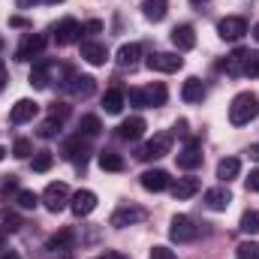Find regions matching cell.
<instances>
[{
    "instance_id": "6da1fadb",
    "label": "cell",
    "mask_w": 259,
    "mask_h": 259,
    "mask_svg": "<svg viewBox=\"0 0 259 259\" xmlns=\"http://www.w3.org/2000/svg\"><path fill=\"white\" fill-rule=\"evenodd\" d=\"M256 115H259V97L253 94V91H244V94H238V97L232 100V106H229V121H232L235 127H244V124H250Z\"/></svg>"
},
{
    "instance_id": "7a4b0ae2",
    "label": "cell",
    "mask_w": 259,
    "mask_h": 259,
    "mask_svg": "<svg viewBox=\"0 0 259 259\" xmlns=\"http://www.w3.org/2000/svg\"><path fill=\"white\" fill-rule=\"evenodd\" d=\"M169 100V91L163 81H154L148 88H133L130 91V103L139 106V109H154V106H163Z\"/></svg>"
},
{
    "instance_id": "3957f363",
    "label": "cell",
    "mask_w": 259,
    "mask_h": 259,
    "mask_svg": "<svg viewBox=\"0 0 259 259\" xmlns=\"http://www.w3.org/2000/svg\"><path fill=\"white\" fill-rule=\"evenodd\" d=\"M169 238H172V241H178V244H190V241H196V238H199V226H196V220H193V217H187V214L172 217Z\"/></svg>"
},
{
    "instance_id": "277c9868",
    "label": "cell",
    "mask_w": 259,
    "mask_h": 259,
    "mask_svg": "<svg viewBox=\"0 0 259 259\" xmlns=\"http://www.w3.org/2000/svg\"><path fill=\"white\" fill-rule=\"evenodd\" d=\"M72 196H69V187H66L64 181H52L49 187H46V193H42V205L52 211V214H58V211H64L66 208V202H69Z\"/></svg>"
},
{
    "instance_id": "5b68a950",
    "label": "cell",
    "mask_w": 259,
    "mask_h": 259,
    "mask_svg": "<svg viewBox=\"0 0 259 259\" xmlns=\"http://www.w3.org/2000/svg\"><path fill=\"white\" fill-rule=\"evenodd\" d=\"M172 151V133H157L151 142H145L142 145V151L136 154L139 160H160V157H166Z\"/></svg>"
},
{
    "instance_id": "8992f818",
    "label": "cell",
    "mask_w": 259,
    "mask_h": 259,
    "mask_svg": "<svg viewBox=\"0 0 259 259\" xmlns=\"http://www.w3.org/2000/svg\"><path fill=\"white\" fill-rule=\"evenodd\" d=\"M145 66L151 69V72H178L181 66H184V58H178V55H172V52H157V55H151Z\"/></svg>"
},
{
    "instance_id": "52a82bcc",
    "label": "cell",
    "mask_w": 259,
    "mask_h": 259,
    "mask_svg": "<svg viewBox=\"0 0 259 259\" xmlns=\"http://www.w3.org/2000/svg\"><path fill=\"white\" fill-rule=\"evenodd\" d=\"M217 33H220L223 39H229V42H238V39L247 33V21H244L241 15H226V18H220Z\"/></svg>"
},
{
    "instance_id": "ba28073f",
    "label": "cell",
    "mask_w": 259,
    "mask_h": 259,
    "mask_svg": "<svg viewBox=\"0 0 259 259\" xmlns=\"http://www.w3.org/2000/svg\"><path fill=\"white\" fill-rule=\"evenodd\" d=\"M61 154H64L69 163H75V166H84V163H88V154H91V148H88V142H81V133H78L75 139H66L64 148H61Z\"/></svg>"
},
{
    "instance_id": "9c48e42d",
    "label": "cell",
    "mask_w": 259,
    "mask_h": 259,
    "mask_svg": "<svg viewBox=\"0 0 259 259\" xmlns=\"http://www.w3.org/2000/svg\"><path fill=\"white\" fill-rule=\"evenodd\" d=\"M148 214H145V208H139V205H127V208H118L115 214H112V226L115 229H124V226H136V223H142Z\"/></svg>"
},
{
    "instance_id": "30bf717a",
    "label": "cell",
    "mask_w": 259,
    "mask_h": 259,
    "mask_svg": "<svg viewBox=\"0 0 259 259\" xmlns=\"http://www.w3.org/2000/svg\"><path fill=\"white\" fill-rule=\"evenodd\" d=\"M81 36V24L75 21V18H61L58 24H55V42L58 46H69V42H75Z\"/></svg>"
},
{
    "instance_id": "8fae6325",
    "label": "cell",
    "mask_w": 259,
    "mask_h": 259,
    "mask_svg": "<svg viewBox=\"0 0 259 259\" xmlns=\"http://www.w3.org/2000/svg\"><path fill=\"white\" fill-rule=\"evenodd\" d=\"M142 187L151 190V193H163V190L172 187V178L163 169H148V172H142Z\"/></svg>"
},
{
    "instance_id": "7c38bea8",
    "label": "cell",
    "mask_w": 259,
    "mask_h": 259,
    "mask_svg": "<svg viewBox=\"0 0 259 259\" xmlns=\"http://www.w3.org/2000/svg\"><path fill=\"white\" fill-rule=\"evenodd\" d=\"M42 49H46V36H42V33H27L24 42L18 46L15 58H18V61H30V58H36V55H42Z\"/></svg>"
},
{
    "instance_id": "4fadbf2b",
    "label": "cell",
    "mask_w": 259,
    "mask_h": 259,
    "mask_svg": "<svg viewBox=\"0 0 259 259\" xmlns=\"http://www.w3.org/2000/svg\"><path fill=\"white\" fill-rule=\"evenodd\" d=\"M36 112H39V103H33V100H18V103L12 106V112H9V124H27V121L36 118Z\"/></svg>"
},
{
    "instance_id": "5bb4252c",
    "label": "cell",
    "mask_w": 259,
    "mask_h": 259,
    "mask_svg": "<svg viewBox=\"0 0 259 259\" xmlns=\"http://www.w3.org/2000/svg\"><path fill=\"white\" fill-rule=\"evenodd\" d=\"M69 208H72L75 217H88L97 208V193L94 190H78V193L69 199Z\"/></svg>"
},
{
    "instance_id": "9a60e30c",
    "label": "cell",
    "mask_w": 259,
    "mask_h": 259,
    "mask_svg": "<svg viewBox=\"0 0 259 259\" xmlns=\"http://www.w3.org/2000/svg\"><path fill=\"white\" fill-rule=\"evenodd\" d=\"M175 160H178V169H187V172H193L202 166V151H199V142H190L181 154H175Z\"/></svg>"
},
{
    "instance_id": "2e32d148",
    "label": "cell",
    "mask_w": 259,
    "mask_h": 259,
    "mask_svg": "<svg viewBox=\"0 0 259 259\" xmlns=\"http://www.w3.org/2000/svg\"><path fill=\"white\" fill-rule=\"evenodd\" d=\"M81 58H84L91 66H103L106 61H109V52H106V46H103V42L88 39V42H81Z\"/></svg>"
},
{
    "instance_id": "e0dca14e",
    "label": "cell",
    "mask_w": 259,
    "mask_h": 259,
    "mask_svg": "<svg viewBox=\"0 0 259 259\" xmlns=\"http://www.w3.org/2000/svg\"><path fill=\"white\" fill-rule=\"evenodd\" d=\"M244 64H247V52L244 49H235L223 64L217 66V69H223L226 75H232V78H238V75H244Z\"/></svg>"
},
{
    "instance_id": "ac0fdd59",
    "label": "cell",
    "mask_w": 259,
    "mask_h": 259,
    "mask_svg": "<svg viewBox=\"0 0 259 259\" xmlns=\"http://www.w3.org/2000/svg\"><path fill=\"white\" fill-rule=\"evenodd\" d=\"M172 42H175L178 52H190L196 46V30L190 24H178V27L172 30Z\"/></svg>"
},
{
    "instance_id": "d6986e66",
    "label": "cell",
    "mask_w": 259,
    "mask_h": 259,
    "mask_svg": "<svg viewBox=\"0 0 259 259\" xmlns=\"http://www.w3.org/2000/svg\"><path fill=\"white\" fill-rule=\"evenodd\" d=\"M229 202H232V193H229L226 187H211V190L205 193V205H208L211 211H226Z\"/></svg>"
},
{
    "instance_id": "ffe728a7",
    "label": "cell",
    "mask_w": 259,
    "mask_h": 259,
    "mask_svg": "<svg viewBox=\"0 0 259 259\" xmlns=\"http://www.w3.org/2000/svg\"><path fill=\"white\" fill-rule=\"evenodd\" d=\"M145 127H148V124H145V118H139V115H136V118H127V121L118 127V136H121V139H127V142H136V139H142Z\"/></svg>"
},
{
    "instance_id": "44dd1931",
    "label": "cell",
    "mask_w": 259,
    "mask_h": 259,
    "mask_svg": "<svg viewBox=\"0 0 259 259\" xmlns=\"http://www.w3.org/2000/svg\"><path fill=\"white\" fill-rule=\"evenodd\" d=\"M52 72H55V64H52V61H39V64L30 69V84H33V88H49Z\"/></svg>"
},
{
    "instance_id": "7402d4cb",
    "label": "cell",
    "mask_w": 259,
    "mask_h": 259,
    "mask_svg": "<svg viewBox=\"0 0 259 259\" xmlns=\"http://www.w3.org/2000/svg\"><path fill=\"white\" fill-rule=\"evenodd\" d=\"M66 88H69L75 97H91V94H94V88H97V81H94L91 75H69Z\"/></svg>"
},
{
    "instance_id": "603a6c76",
    "label": "cell",
    "mask_w": 259,
    "mask_h": 259,
    "mask_svg": "<svg viewBox=\"0 0 259 259\" xmlns=\"http://www.w3.org/2000/svg\"><path fill=\"white\" fill-rule=\"evenodd\" d=\"M238 172H241V160H238V157H226V160L217 163V178H220L223 184H229L232 178H238Z\"/></svg>"
},
{
    "instance_id": "cb8c5ba5",
    "label": "cell",
    "mask_w": 259,
    "mask_h": 259,
    "mask_svg": "<svg viewBox=\"0 0 259 259\" xmlns=\"http://www.w3.org/2000/svg\"><path fill=\"white\" fill-rule=\"evenodd\" d=\"M199 178H178V184H172V196L178 199V202H184V199H190V196L199 193Z\"/></svg>"
},
{
    "instance_id": "d4e9b609",
    "label": "cell",
    "mask_w": 259,
    "mask_h": 259,
    "mask_svg": "<svg viewBox=\"0 0 259 259\" xmlns=\"http://www.w3.org/2000/svg\"><path fill=\"white\" fill-rule=\"evenodd\" d=\"M142 12L148 21H163L166 12H169V0H145L142 3Z\"/></svg>"
},
{
    "instance_id": "484cf974",
    "label": "cell",
    "mask_w": 259,
    "mask_h": 259,
    "mask_svg": "<svg viewBox=\"0 0 259 259\" xmlns=\"http://www.w3.org/2000/svg\"><path fill=\"white\" fill-rule=\"evenodd\" d=\"M72 244H75V232H72V229H61V232H55V235L49 238L46 247L58 253V250H72Z\"/></svg>"
},
{
    "instance_id": "4316f807",
    "label": "cell",
    "mask_w": 259,
    "mask_h": 259,
    "mask_svg": "<svg viewBox=\"0 0 259 259\" xmlns=\"http://www.w3.org/2000/svg\"><path fill=\"white\" fill-rule=\"evenodd\" d=\"M139 58H142V46L139 42H127L118 52V64L124 66V69H133V66L139 64Z\"/></svg>"
},
{
    "instance_id": "83f0119b",
    "label": "cell",
    "mask_w": 259,
    "mask_h": 259,
    "mask_svg": "<svg viewBox=\"0 0 259 259\" xmlns=\"http://www.w3.org/2000/svg\"><path fill=\"white\" fill-rule=\"evenodd\" d=\"M181 97H184V103H202V100H205V84H202L196 75L187 78L184 88H181Z\"/></svg>"
},
{
    "instance_id": "f1b7e54d",
    "label": "cell",
    "mask_w": 259,
    "mask_h": 259,
    "mask_svg": "<svg viewBox=\"0 0 259 259\" xmlns=\"http://www.w3.org/2000/svg\"><path fill=\"white\" fill-rule=\"evenodd\" d=\"M103 109H106V115H121V109H124V94H121L118 88H109V91L103 94Z\"/></svg>"
},
{
    "instance_id": "f546056e",
    "label": "cell",
    "mask_w": 259,
    "mask_h": 259,
    "mask_svg": "<svg viewBox=\"0 0 259 259\" xmlns=\"http://www.w3.org/2000/svg\"><path fill=\"white\" fill-rule=\"evenodd\" d=\"M100 169H103V172H124L127 163H124L121 154H115V151H103V154H100Z\"/></svg>"
},
{
    "instance_id": "4dcf8cb0",
    "label": "cell",
    "mask_w": 259,
    "mask_h": 259,
    "mask_svg": "<svg viewBox=\"0 0 259 259\" xmlns=\"http://www.w3.org/2000/svg\"><path fill=\"white\" fill-rule=\"evenodd\" d=\"M100 130H103V124H100V118H97V115H84V118L78 121V133H84L88 139L100 136Z\"/></svg>"
},
{
    "instance_id": "1f68e13d",
    "label": "cell",
    "mask_w": 259,
    "mask_h": 259,
    "mask_svg": "<svg viewBox=\"0 0 259 259\" xmlns=\"http://www.w3.org/2000/svg\"><path fill=\"white\" fill-rule=\"evenodd\" d=\"M241 232H247V235L259 232V208H250V211L241 214Z\"/></svg>"
},
{
    "instance_id": "d6a6232c",
    "label": "cell",
    "mask_w": 259,
    "mask_h": 259,
    "mask_svg": "<svg viewBox=\"0 0 259 259\" xmlns=\"http://www.w3.org/2000/svg\"><path fill=\"white\" fill-rule=\"evenodd\" d=\"M55 166V154L52 151H36L33 157V172H49Z\"/></svg>"
},
{
    "instance_id": "836d02e7",
    "label": "cell",
    "mask_w": 259,
    "mask_h": 259,
    "mask_svg": "<svg viewBox=\"0 0 259 259\" xmlns=\"http://www.w3.org/2000/svg\"><path fill=\"white\" fill-rule=\"evenodd\" d=\"M15 202H18V208H24V211H33V208L39 205V196L33 193V190H18Z\"/></svg>"
},
{
    "instance_id": "e575fe53",
    "label": "cell",
    "mask_w": 259,
    "mask_h": 259,
    "mask_svg": "<svg viewBox=\"0 0 259 259\" xmlns=\"http://www.w3.org/2000/svg\"><path fill=\"white\" fill-rule=\"evenodd\" d=\"M235 259H259V244L256 241H241L235 247Z\"/></svg>"
},
{
    "instance_id": "d590c367",
    "label": "cell",
    "mask_w": 259,
    "mask_h": 259,
    "mask_svg": "<svg viewBox=\"0 0 259 259\" xmlns=\"http://www.w3.org/2000/svg\"><path fill=\"white\" fill-rule=\"evenodd\" d=\"M33 154V145H30V139H15V145H12V157H18V160H27Z\"/></svg>"
},
{
    "instance_id": "8d00e7d4",
    "label": "cell",
    "mask_w": 259,
    "mask_h": 259,
    "mask_svg": "<svg viewBox=\"0 0 259 259\" xmlns=\"http://www.w3.org/2000/svg\"><path fill=\"white\" fill-rule=\"evenodd\" d=\"M69 112H72V109H69L66 103H55V106L49 109V118H55L58 124H64L66 118H69Z\"/></svg>"
},
{
    "instance_id": "74e56055",
    "label": "cell",
    "mask_w": 259,
    "mask_h": 259,
    "mask_svg": "<svg viewBox=\"0 0 259 259\" xmlns=\"http://www.w3.org/2000/svg\"><path fill=\"white\" fill-rule=\"evenodd\" d=\"M244 75H259V52L256 55H247V64H244Z\"/></svg>"
},
{
    "instance_id": "f35d334b",
    "label": "cell",
    "mask_w": 259,
    "mask_h": 259,
    "mask_svg": "<svg viewBox=\"0 0 259 259\" xmlns=\"http://www.w3.org/2000/svg\"><path fill=\"white\" fill-rule=\"evenodd\" d=\"M58 130H61V124H58L55 118H49V121H46V124L39 127V136H42V139H52V136H55Z\"/></svg>"
},
{
    "instance_id": "ab89813d",
    "label": "cell",
    "mask_w": 259,
    "mask_h": 259,
    "mask_svg": "<svg viewBox=\"0 0 259 259\" xmlns=\"http://www.w3.org/2000/svg\"><path fill=\"white\" fill-rule=\"evenodd\" d=\"M151 259H178L169 247H163V244H157V247H151Z\"/></svg>"
},
{
    "instance_id": "60d3db41",
    "label": "cell",
    "mask_w": 259,
    "mask_h": 259,
    "mask_svg": "<svg viewBox=\"0 0 259 259\" xmlns=\"http://www.w3.org/2000/svg\"><path fill=\"white\" fill-rule=\"evenodd\" d=\"M100 30H103V21H97V18L81 27V33H88V36H94V33H100Z\"/></svg>"
},
{
    "instance_id": "b9f144b4",
    "label": "cell",
    "mask_w": 259,
    "mask_h": 259,
    "mask_svg": "<svg viewBox=\"0 0 259 259\" xmlns=\"http://www.w3.org/2000/svg\"><path fill=\"white\" fill-rule=\"evenodd\" d=\"M247 193H259V169H253L247 178Z\"/></svg>"
},
{
    "instance_id": "7bdbcfd3",
    "label": "cell",
    "mask_w": 259,
    "mask_h": 259,
    "mask_svg": "<svg viewBox=\"0 0 259 259\" xmlns=\"http://www.w3.org/2000/svg\"><path fill=\"white\" fill-rule=\"evenodd\" d=\"M6 81H9V72H6V66H3V61H0V91L6 88Z\"/></svg>"
},
{
    "instance_id": "ee69618b",
    "label": "cell",
    "mask_w": 259,
    "mask_h": 259,
    "mask_svg": "<svg viewBox=\"0 0 259 259\" xmlns=\"http://www.w3.org/2000/svg\"><path fill=\"white\" fill-rule=\"evenodd\" d=\"M100 259H127V256H124V253H118V250H106Z\"/></svg>"
},
{
    "instance_id": "f6af8a7d",
    "label": "cell",
    "mask_w": 259,
    "mask_h": 259,
    "mask_svg": "<svg viewBox=\"0 0 259 259\" xmlns=\"http://www.w3.org/2000/svg\"><path fill=\"white\" fill-rule=\"evenodd\" d=\"M9 24H12V27H27V21H24V18H18V15H12V18H9Z\"/></svg>"
},
{
    "instance_id": "bcb514c9",
    "label": "cell",
    "mask_w": 259,
    "mask_h": 259,
    "mask_svg": "<svg viewBox=\"0 0 259 259\" xmlns=\"http://www.w3.org/2000/svg\"><path fill=\"white\" fill-rule=\"evenodd\" d=\"M33 3H36V0H18V9H30Z\"/></svg>"
},
{
    "instance_id": "7dc6e473",
    "label": "cell",
    "mask_w": 259,
    "mask_h": 259,
    "mask_svg": "<svg viewBox=\"0 0 259 259\" xmlns=\"http://www.w3.org/2000/svg\"><path fill=\"white\" fill-rule=\"evenodd\" d=\"M250 157H253V160H259V142H256V145H250Z\"/></svg>"
},
{
    "instance_id": "c3c4849f",
    "label": "cell",
    "mask_w": 259,
    "mask_h": 259,
    "mask_svg": "<svg viewBox=\"0 0 259 259\" xmlns=\"http://www.w3.org/2000/svg\"><path fill=\"white\" fill-rule=\"evenodd\" d=\"M0 250H6V232L0 229Z\"/></svg>"
},
{
    "instance_id": "681fc988",
    "label": "cell",
    "mask_w": 259,
    "mask_h": 259,
    "mask_svg": "<svg viewBox=\"0 0 259 259\" xmlns=\"http://www.w3.org/2000/svg\"><path fill=\"white\" fill-rule=\"evenodd\" d=\"M0 259H21V256H18V253H3Z\"/></svg>"
},
{
    "instance_id": "f907efd6",
    "label": "cell",
    "mask_w": 259,
    "mask_h": 259,
    "mask_svg": "<svg viewBox=\"0 0 259 259\" xmlns=\"http://www.w3.org/2000/svg\"><path fill=\"white\" fill-rule=\"evenodd\" d=\"M253 39H256V42H259V24H256V27H253Z\"/></svg>"
},
{
    "instance_id": "816d5d0a",
    "label": "cell",
    "mask_w": 259,
    "mask_h": 259,
    "mask_svg": "<svg viewBox=\"0 0 259 259\" xmlns=\"http://www.w3.org/2000/svg\"><path fill=\"white\" fill-rule=\"evenodd\" d=\"M3 157H6V148H0V160H3Z\"/></svg>"
},
{
    "instance_id": "f5cc1de1",
    "label": "cell",
    "mask_w": 259,
    "mask_h": 259,
    "mask_svg": "<svg viewBox=\"0 0 259 259\" xmlns=\"http://www.w3.org/2000/svg\"><path fill=\"white\" fill-rule=\"evenodd\" d=\"M42 3H64V0H42Z\"/></svg>"
},
{
    "instance_id": "db71d44e",
    "label": "cell",
    "mask_w": 259,
    "mask_h": 259,
    "mask_svg": "<svg viewBox=\"0 0 259 259\" xmlns=\"http://www.w3.org/2000/svg\"><path fill=\"white\" fill-rule=\"evenodd\" d=\"M193 3H205V0H193Z\"/></svg>"
},
{
    "instance_id": "11a10c76",
    "label": "cell",
    "mask_w": 259,
    "mask_h": 259,
    "mask_svg": "<svg viewBox=\"0 0 259 259\" xmlns=\"http://www.w3.org/2000/svg\"><path fill=\"white\" fill-rule=\"evenodd\" d=\"M0 49H3V39H0Z\"/></svg>"
}]
</instances>
